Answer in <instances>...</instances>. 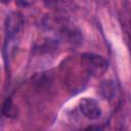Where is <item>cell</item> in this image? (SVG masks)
I'll list each match as a JSON object with an SVG mask.
<instances>
[{"label":"cell","instance_id":"6da1fadb","mask_svg":"<svg viewBox=\"0 0 131 131\" xmlns=\"http://www.w3.org/2000/svg\"><path fill=\"white\" fill-rule=\"evenodd\" d=\"M81 64L83 69L91 76H101L102 74L105 73L107 70L108 63L107 60L98 54L95 53H83L81 55Z\"/></svg>","mask_w":131,"mask_h":131},{"label":"cell","instance_id":"7a4b0ae2","mask_svg":"<svg viewBox=\"0 0 131 131\" xmlns=\"http://www.w3.org/2000/svg\"><path fill=\"white\" fill-rule=\"evenodd\" d=\"M79 108L84 117L89 120H96L101 115V108L98 102L91 97H84L79 102Z\"/></svg>","mask_w":131,"mask_h":131},{"label":"cell","instance_id":"3957f363","mask_svg":"<svg viewBox=\"0 0 131 131\" xmlns=\"http://www.w3.org/2000/svg\"><path fill=\"white\" fill-rule=\"evenodd\" d=\"M24 25L23 15L19 12H10L5 18V33L8 39L15 37L21 30Z\"/></svg>","mask_w":131,"mask_h":131},{"label":"cell","instance_id":"277c9868","mask_svg":"<svg viewBox=\"0 0 131 131\" xmlns=\"http://www.w3.org/2000/svg\"><path fill=\"white\" fill-rule=\"evenodd\" d=\"M2 114L7 118H13L16 116V107L13 104L11 97H7L6 100L4 101L2 107Z\"/></svg>","mask_w":131,"mask_h":131},{"label":"cell","instance_id":"5b68a950","mask_svg":"<svg viewBox=\"0 0 131 131\" xmlns=\"http://www.w3.org/2000/svg\"><path fill=\"white\" fill-rule=\"evenodd\" d=\"M116 89H115V84L112 83V81H105L100 85V93L107 99L112 98L115 95Z\"/></svg>","mask_w":131,"mask_h":131},{"label":"cell","instance_id":"8992f818","mask_svg":"<svg viewBox=\"0 0 131 131\" xmlns=\"http://www.w3.org/2000/svg\"><path fill=\"white\" fill-rule=\"evenodd\" d=\"M43 2L48 8H54L58 4V0H43Z\"/></svg>","mask_w":131,"mask_h":131},{"label":"cell","instance_id":"52a82bcc","mask_svg":"<svg viewBox=\"0 0 131 131\" xmlns=\"http://www.w3.org/2000/svg\"><path fill=\"white\" fill-rule=\"evenodd\" d=\"M36 0H16V2L21 6H30L33 3H35Z\"/></svg>","mask_w":131,"mask_h":131}]
</instances>
